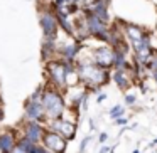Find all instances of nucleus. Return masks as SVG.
I'll return each instance as SVG.
<instances>
[{"label":"nucleus","instance_id":"7ed1b4c3","mask_svg":"<svg viewBox=\"0 0 157 153\" xmlns=\"http://www.w3.org/2000/svg\"><path fill=\"white\" fill-rule=\"evenodd\" d=\"M71 67L68 61H49L46 66V72H48L49 79H51L54 88H64V79H66V72Z\"/></svg>","mask_w":157,"mask_h":153},{"label":"nucleus","instance_id":"cd10ccee","mask_svg":"<svg viewBox=\"0 0 157 153\" xmlns=\"http://www.w3.org/2000/svg\"><path fill=\"white\" fill-rule=\"evenodd\" d=\"M133 153H142V151H140V150H133Z\"/></svg>","mask_w":157,"mask_h":153},{"label":"nucleus","instance_id":"f03ea898","mask_svg":"<svg viewBox=\"0 0 157 153\" xmlns=\"http://www.w3.org/2000/svg\"><path fill=\"white\" fill-rule=\"evenodd\" d=\"M76 72H78L79 81H83L93 91H100L98 89L100 86L108 81V71L100 69L93 62H81V64H78V71Z\"/></svg>","mask_w":157,"mask_h":153},{"label":"nucleus","instance_id":"4be33fe9","mask_svg":"<svg viewBox=\"0 0 157 153\" xmlns=\"http://www.w3.org/2000/svg\"><path fill=\"white\" fill-rule=\"evenodd\" d=\"M105 99H106V94H100V96H98V103L105 101Z\"/></svg>","mask_w":157,"mask_h":153},{"label":"nucleus","instance_id":"b1692460","mask_svg":"<svg viewBox=\"0 0 157 153\" xmlns=\"http://www.w3.org/2000/svg\"><path fill=\"white\" fill-rule=\"evenodd\" d=\"M149 146H150V148H152V146H157V138H155V140H152V143H150Z\"/></svg>","mask_w":157,"mask_h":153},{"label":"nucleus","instance_id":"a878e982","mask_svg":"<svg viewBox=\"0 0 157 153\" xmlns=\"http://www.w3.org/2000/svg\"><path fill=\"white\" fill-rule=\"evenodd\" d=\"M152 78H154V81H155V84H157V71L152 72Z\"/></svg>","mask_w":157,"mask_h":153},{"label":"nucleus","instance_id":"bb28decb","mask_svg":"<svg viewBox=\"0 0 157 153\" xmlns=\"http://www.w3.org/2000/svg\"><path fill=\"white\" fill-rule=\"evenodd\" d=\"M108 153H115V148H112V150H108Z\"/></svg>","mask_w":157,"mask_h":153},{"label":"nucleus","instance_id":"412c9836","mask_svg":"<svg viewBox=\"0 0 157 153\" xmlns=\"http://www.w3.org/2000/svg\"><path fill=\"white\" fill-rule=\"evenodd\" d=\"M106 140H108V135H106V133H101V135H100V138H98V143H105Z\"/></svg>","mask_w":157,"mask_h":153},{"label":"nucleus","instance_id":"dca6fc26","mask_svg":"<svg viewBox=\"0 0 157 153\" xmlns=\"http://www.w3.org/2000/svg\"><path fill=\"white\" fill-rule=\"evenodd\" d=\"M122 115H123V108H122L120 104L113 106V108L110 109V116H112L113 119H117V118H122Z\"/></svg>","mask_w":157,"mask_h":153},{"label":"nucleus","instance_id":"aec40b11","mask_svg":"<svg viewBox=\"0 0 157 153\" xmlns=\"http://www.w3.org/2000/svg\"><path fill=\"white\" fill-rule=\"evenodd\" d=\"M115 123H117L118 126H127L128 119H127V118H117V119H115Z\"/></svg>","mask_w":157,"mask_h":153},{"label":"nucleus","instance_id":"9d476101","mask_svg":"<svg viewBox=\"0 0 157 153\" xmlns=\"http://www.w3.org/2000/svg\"><path fill=\"white\" fill-rule=\"evenodd\" d=\"M44 126L41 123H36V121H27L24 126V138H27L31 143H41L42 135H44Z\"/></svg>","mask_w":157,"mask_h":153},{"label":"nucleus","instance_id":"4468645a","mask_svg":"<svg viewBox=\"0 0 157 153\" xmlns=\"http://www.w3.org/2000/svg\"><path fill=\"white\" fill-rule=\"evenodd\" d=\"M125 31H127V35H128V39H130V42H132V44L139 42L140 39L145 35V32H144L139 25H133V24H127L125 25Z\"/></svg>","mask_w":157,"mask_h":153},{"label":"nucleus","instance_id":"423d86ee","mask_svg":"<svg viewBox=\"0 0 157 153\" xmlns=\"http://www.w3.org/2000/svg\"><path fill=\"white\" fill-rule=\"evenodd\" d=\"M48 126H49L48 128L49 131L58 133L66 141H69V140H73L76 136V123H73V121H66L63 118H56V119H49Z\"/></svg>","mask_w":157,"mask_h":153},{"label":"nucleus","instance_id":"20e7f679","mask_svg":"<svg viewBox=\"0 0 157 153\" xmlns=\"http://www.w3.org/2000/svg\"><path fill=\"white\" fill-rule=\"evenodd\" d=\"M85 22H86V27H88V34L91 37H96L103 42H108L110 39V32L108 27H106L105 22H101L98 17L90 12V9H85Z\"/></svg>","mask_w":157,"mask_h":153},{"label":"nucleus","instance_id":"c756f323","mask_svg":"<svg viewBox=\"0 0 157 153\" xmlns=\"http://www.w3.org/2000/svg\"><path fill=\"white\" fill-rule=\"evenodd\" d=\"M0 153H2V150H0Z\"/></svg>","mask_w":157,"mask_h":153},{"label":"nucleus","instance_id":"6e6552de","mask_svg":"<svg viewBox=\"0 0 157 153\" xmlns=\"http://www.w3.org/2000/svg\"><path fill=\"white\" fill-rule=\"evenodd\" d=\"M93 64L98 66L100 69H105L108 71L113 64V51L106 46L103 47H98V49H93Z\"/></svg>","mask_w":157,"mask_h":153},{"label":"nucleus","instance_id":"c85d7f7f","mask_svg":"<svg viewBox=\"0 0 157 153\" xmlns=\"http://www.w3.org/2000/svg\"><path fill=\"white\" fill-rule=\"evenodd\" d=\"M0 106H2V98H0Z\"/></svg>","mask_w":157,"mask_h":153},{"label":"nucleus","instance_id":"9b49d317","mask_svg":"<svg viewBox=\"0 0 157 153\" xmlns=\"http://www.w3.org/2000/svg\"><path fill=\"white\" fill-rule=\"evenodd\" d=\"M17 140L19 138L15 135V131L7 129V131L0 133V150H2V153H10L17 145Z\"/></svg>","mask_w":157,"mask_h":153},{"label":"nucleus","instance_id":"1a4fd4ad","mask_svg":"<svg viewBox=\"0 0 157 153\" xmlns=\"http://www.w3.org/2000/svg\"><path fill=\"white\" fill-rule=\"evenodd\" d=\"M41 27L44 31L46 39H51L56 41V34H58V20H56V15L49 10H44L41 14Z\"/></svg>","mask_w":157,"mask_h":153},{"label":"nucleus","instance_id":"f257e3e1","mask_svg":"<svg viewBox=\"0 0 157 153\" xmlns=\"http://www.w3.org/2000/svg\"><path fill=\"white\" fill-rule=\"evenodd\" d=\"M41 104H42V111H44V118L48 121L61 118V115L66 109L64 98L58 89H42Z\"/></svg>","mask_w":157,"mask_h":153},{"label":"nucleus","instance_id":"a211bd4d","mask_svg":"<svg viewBox=\"0 0 157 153\" xmlns=\"http://www.w3.org/2000/svg\"><path fill=\"white\" fill-rule=\"evenodd\" d=\"M125 103L127 104H133L135 103V94H125Z\"/></svg>","mask_w":157,"mask_h":153},{"label":"nucleus","instance_id":"6ab92c4d","mask_svg":"<svg viewBox=\"0 0 157 153\" xmlns=\"http://www.w3.org/2000/svg\"><path fill=\"white\" fill-rule=\"evenodd\" d=\"M88 141H90V136H86V138H83V141H81V145H79V153L83 151V150L88 146Z\"/></svg>","mask_w":157,"mask_h":153},{"label":"nucleus","instance_id":"393cba45","mask_svg":"<svg viewBox=\"0 0 157 153\" xmlns=\"http://www.w3.org/2000/svg\"><path fill=\"white\" fill-rule=\"evenodd\" d=\"M4 119V109H2V106H0V121Z\"/></svg>","mask_w":157,"mask_h":153},{"label":"nucleus","instance_id":"39448f33","mask_svg":"<svg viewBox=\"0 0 157 153\" xmlns=\"http://www.w3.org/2000/svg\"><path fill=\"white\" fill-rule=\"evenodd\" d=\"M41 94H42V89H36V93L25 103V119L27 121H36V123L46 121L42 104H41Z\"/></svg>","mask_w":157,"mask_h":153},{"label":"nucleus","instance_id":"2eb2a0df","mask_svg":"<svg viewBox=\"0 0 157 153\" xmlns=\"http://www.w3.org/2000/svg\"><path fill=\"white\" fill-rule=\"evenodd\" d=\"M112 78H113V81L117 82V86H118L120 89H127V88L130 86L128 76L125 74V71H115Z\"/></svg>","mask_w":157,"mask_h":153},{"label":"nucleus","instance_id":"f8f14e48","mask_svg":"<svg viewBox=\"0 0 157 153\" xmlns=\"http://www.w3.org/2000/svg\"><path fill=\"white\" fill-rule=\"evenodd\" d=\"M106 7H108V0H95L93 5L90 7V12L106 24L108 22V9Z\"/></svg>","mask_w":157,"mask_h":153},{"label":"nucleus","instance_id":"0eeeda50","mask_svg":"<svg viewBox=\"0 0 157 153\" xmlns=\"http://www.w3.org/2000/svg\"><path fill=\"white\" fill-rule=\"evenodd\" d=\"M41 143H42V146L51 153H64L66 148H68V141H66L64 138H61L58 133L49 131V129L44 131Z\"/></svg>","mask_w":157,"mask_h":153},{"label":"nucleus","instance_id":"f3484780","mask_svg":"<svg viewBox=\"0 0 157 153\" xmlns=\"http://www.w3.org/2000/svg\"><path fill=\"white\" fill-rule=\"evenodd\" d=\"M29 153H51V151H48L41 143H36V145H32V148L29 150Z\"/></svg>","mask_w":157,"mask_h":153},{"label":"nucleus","instance_id":"5701e85b","mask_svg":"<svg viewBox=\"0 0 157 153\" xmlns=\"http://www.w3.org/2000/svg\"><path fill=\"white\" fill-rule=\"evenodd\" d=\"M108 150H110V148H108V146H103V148H101V150H100V153H108Z\"/></svg>","mask_w":157,"mask_h":153},{"label":"nucleus","instance_id":"ddd939ff","mask_svg":"<svg viewBox=\"0 0 157 153\" xmlns=\"http://www.w3.org/2000/svg\"><path fill=\"white\" fill-rule=\"evenodd\" d=\"M79 51H81V47H79L78 42H69V44L63 46V47H59V52H61V56L64 57V61L71 62L75 61V57L79 54Z\"/></svg>","mask_w":157,"mask_h":153}]
</instances>
